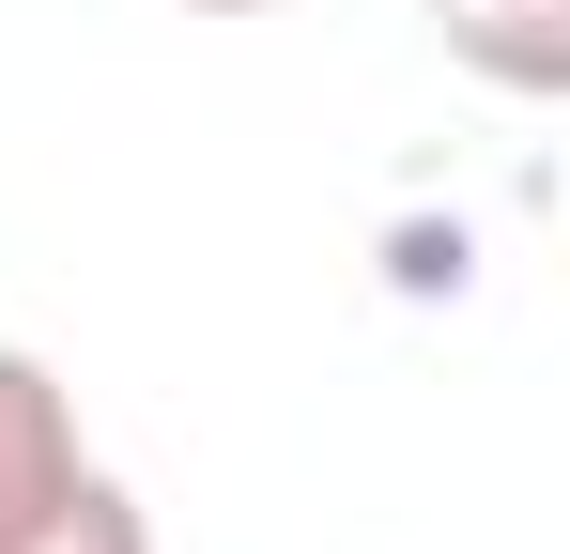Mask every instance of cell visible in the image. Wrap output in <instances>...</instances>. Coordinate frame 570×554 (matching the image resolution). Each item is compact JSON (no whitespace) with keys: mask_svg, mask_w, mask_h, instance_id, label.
Wrapping results in <instances>:
<instances>
[{"mask_svg":"<svg viewBox=\"0 0 570 554\" xmlns=\"http://www.w3.org/2000/svg\"><path fill=\"white\" fill-rule=\"evenodd\" d=\"M448 62H478L493 92H570V0H432Z\"/></svg>","mask_w":570,"mask_h":554,"instance_id":"7a4b0ae2","label":"cell"},{"mask_svg":"<svg viewBox=\"0 0 570 554\" xmlns=\"http://www.w3.org/2000/svg\"><path fill=\"white\" fill-rule=\"evenodd\" d=\"M186 16H278V0H186Z\"/></svg>","mask_w":570,"mask_h":554,"instance_id":"3957f363","label":"cell"},{"mask_svg":"<svg viewBox=\"0 0 570 554\" xmlns=\"http://www.w3.org/2000/svg\"><path fill=\"white\" fill-rule=\"evenodd\" d=\"M0 554H155V508L78 432V385L0 339Z\"/></svg>","mask_w":570,"mask_h":554,"instance_id":"6da1fadb","label":"cell"}]
</instances>
